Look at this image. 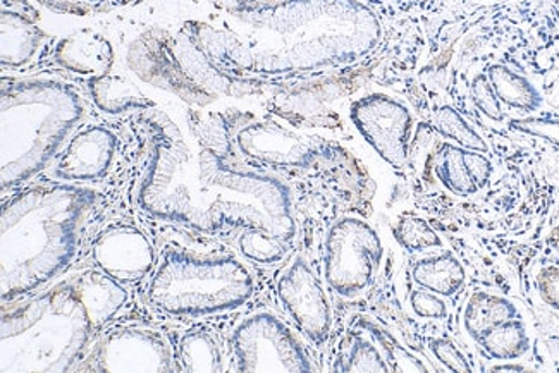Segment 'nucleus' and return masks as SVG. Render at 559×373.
<instances>
[{
  "label": "nucleus",
  "instance_id": "obj_1",
  "mask_svg": "<svg viewBox=\"0 0 559 373\" xmlns=\"http://www.w3.org/2000/svg\"><path fill=\"white\" fill-rule=\"evenodd\" d=\"M134 202L155 219L203 234L241 231L239 252L253 264H280L295 244V205L283 181L181 140L152 145Z\"/></svg>",
  "mask_w": 559,
  "mask_h": 373
},
{
  "label": "nucleus",
  "instance_id": "obj_2",
  "mask_svg": "<svg viewBox=\"0 0 559 373\" xmlns=\"http://www.w3.org/2000/svg\"><path fill=\"white\" fill-rule=\"evenodd\" d=\"M238 37L207 23H188L191 40L219 70L235 74L305 73L357 61L378 45L379 23L352 0H295L245 17Z\"/></svg>",
  "mask_w": 559,
  "mask_h": 373
},
{
  "label": "nucleus",
  "instance_id": "obj_3",
  "mask_svg": "<svg viewBox=\"0 0 559 373\" xmlns=\"http://www.w3.org/2000/svg\"><path fill=\"white\" fill-rule=\"evenodd\" d=\"M128 301L118 280L85 268L2 313V373L76 372Z\"/></svg>",
  "mask_w": 559,
  "mask_h": 373
},
{
  "label": "nucleus",
  "instance_id": "obj_4",
  "mask_svg": "<svg viewBox=\"0 0 559 373\" xmlns=\"http://www.w3.org/2000/svg\"><path fill=\"white\" fill-rule=\"evenodd\" d=\"M97 193L73 184L32 186L2 208V301L14 303L45 288L73 264Z\"/></svg>",
  "mask_w": 559,
  "mask_h": 373
},
{
  "label": "nucleus",
  "instance_id": "obj_5",
  "mask_svg": "<svg viewBox=\"0 0 559 373\" xmlns=\"http://www.w3.org/2000/svg\"><path fill=\"white\" fill-rule=\"evenodd\" d=\"M255 279L235 253L195 240H169L146 285V303L169 318H203L243 306Z\"/></svg>",
  "mask_w": 559,
  "mask_h": 373
},
{
  "label": "nucleus",
  "instance_id": "obj_6",
  "mask_svg": "<svg viewBox=\"0 0 559 373\" xmlns=\"http://www.w3.org/2000/svg\"><path fill=\"white\" fill-rule=\"evenodd\" d=\"M2 188L44 171L85 115L82 95L52 80L2 83Z\"/></svg>",
  "mask_w": 559,
  "mask_h": 373
},
{
  "label": "nucleus",
  "instance_id": "obj_7",
  "mask_svg": "<svg viewBox=\"0 0 559 373\" xmlns=\"http://www.w3.org/2000/svg\"><path fill=\"white\" fill-rule=\"evenodd\" d=\"M128 64L142 82L195 107L209 106L223 94L235 95L238 86L185 32L179 37L166 29L143 33L128 50Z\"/></svg>",
  "mask_w": 559,
  "mask_h": 373
},
{
  "label": "nucleus",
  "instance_id": "obj_8",
  "mask_svg": "<svg viewBox=\"0 0 559 373\" xmlns=\"http://www.w3.org/2000/svg\"><path fill=\"white\" fill-rule=\"evenodd\" d=\"M233 365L243 373L313 372L300 337L271 312L245 316L235 325L229 339Z\"/></svg>",
  "mask_w": 559,
  "mask_h": 373
},
{
  "label": "nucleus",
  "instance_id": "obj_9",
  "mask_svg": "<svg viewBox=\"0 0 559 373\" xmlns=\"http://www.w3.org/2000/svg\"><path fill=\"white\" fill-rule=\"evenodd\" d=\"M384 258L381 236L365 220L343 217L324 243V279L341 298L360 297L378 277Z\"/></svg>",
  "mask_w": 559,
  "mask_h": 373
},
{
  "label": "nucleus",
  "instance_id": "obj_10",
  "mask_svg": "<svg viewBox=\"0 0 559 373\" xmlns=\"http://www.w3.org/2000/svg\"><path fill=\"white\" fill-rule=\"evenodd\" d=\"M160 373L178 370L166 337L142 324H118L102 330L76 372Z\"/></svg>",
  "mask_w": 559,
  "mask_h": 373
},
{
  "label": "nucleus",
  "instance_id": "obj_11",
  "mask_svg": "<svg viewBox=\"0 0 559 373\" xmlns=\"http://www.w3.org/2000/svg\"><path fill=\"white\" fill-rule=\"evenodd\" d=\"M233 146L248 160L283 169H308L331 154L322 140L271 121L239 124L233 134Z\"/></svg>",
  "mask_w": 559,
  "mask_h": 373
},
{
  "label": "nucleus",
  "instance_id": "obj_12",
  "mask_svg": "<svg viewBox=\"0 0 559 373\" xmlns=\"http://www.w3.org/2000/svg\"><path fill=\"white\" fill-rule=\"evenodd\" d=\"M349 119L365 142L394 169L408 166L414 118L402 101L390 95L372 94L349 107Z\"/></svg>",
  "mask_w": 559,
  "mask_h": 373
},
{
  "label": "nucleus",
  "instance_id": "obj_13",
  "mask_svg": "<svg viewBox=\"0 0 559 373\" xmlns=\"http://www.w3.org/2000/svg\"><path fill=\"white\" fill-rule=\"evenodd\" d=\"M277 298L308 341L317 348L328 342L333 329V309L321 279L307 260L296 256L277 279Z\"/></svg>",
  "mask_w": 559,
  "mask_h": 373
},
{
  "label": "nucleus",
  "instance_id": "obj_14",
  "mask_svg": "<svg viewBox=\"0 0 559 373\" xmlns=\"http://www.w3.org/2000/svg\"><path fill=\"white\" fill-rule=\"evenodd\" d=\"M157 256L145 232L130 224L106 229L92 246L95 267L122 286L136 285L151 276Z\"/></svg>",
  "mask_w": 559,
  "mask_h": 373
},
{
  "label": "nucleus",
  "instance_id": "obj_15",
  "mask_svg": "<svg viewBox=\"0 0 559 373\" xmlns=\"http://www.w3.org/2000/svg\"><path fill=\"white\" fill-rule=\"evenodd\" d=\"M118 151V139L104 127L78 131L57 157L53 176L68 183H92L106 178Z\"/></svg>",
  "mask_w": 559,
  "mask_h": 373
},
{
  "label": "nucleus",
  "instance_id": "obj_16",
  "mask_svg": "<svg viewBox=\"0 0 559 373\" xmlns=\"http://www.w3.org/2000/svg\"><path fill=\"white\" fill-rule=\"evenodd\" d=\"M53 56L64 70L83 76H102L114 62L112 45L94 32L74 33L62 38Z\"/></svg>",
  "mask_w": 559,
  "mask_h": 373
},
{
  "label": "nucleus",
  "instance_id": "obj_17",
  "mask_svg": "<svg viewBox=\"0 0 559 373\" xmlns=\"http://www.w3.org/2000/svg\"><path fill=\"white\" fill-rule=\"evenodd\" d=\"M181 372L219 373L226 370V357L219 337L207 327H193L179 339L175 351Z\"/></svg>",
  "mask_w": 559,
  "mask_h": 373
},
{
  "label": "nucleus",
  "instance_id": "obj_18",
  "mask_svg": "<svg viewBox=\"0 0 559 373\" xmlns=\"http://www.w3.org/2000/svg\"><path fill=\"white\" fill-rule=\"evenodd\" d=\"M0 35H2L0 58H2V64L9 65V68H21V65L28 64L35 58V53L38 52L41 40H44V33L33 21L23 14L11 13V11L2 13Z\"/></svg>",
  "mask_w": 559,
  "mask_h": 373
},
{
  "label": "nucleus",
  "instance_id": "obj_19",
  "mask_svg": "<svg viewBox=\"0 0 559 373\" xmlns=\"http://www.w3.org/2000/svg\"><path fill=\"white\" fill-rule=\"evenodd\" d=\"M90 94L95 106L106 115H124L134 109H146L152 101L142 89L119 74H102L90 80Z\"/></svg>",
  "mask_w": 559,
  "mask_h": 373
},
{
  "label": "nucleus",
  "instance_id": "obj_20",
  "mask_svg": "<svg viewBox=\"0 0 559 373\" xmlns=\"http://www.w3.org/2000/svg\"><path fill=\"white\" fill-rule=\"evenodd\" d=\"M516 316H520L519 310L508 298L492 292L475 291L466 301L463 327L474 341H478L489 330Z\"/></svg>",
  "mask_w": 559,
  "mask_h": 373
},
{
  "label": "nucleus",
  "instance_id": "obj_21",
  "mask_svg": "<svg viewBox=\"0 0 559 373\" xmlns=\"http://www.w3.org/2000/svg\"><path fill=\"white\" fill-rule=\"evenodd\" d=\"M415 285L421 289L436 292L439 297H453L463 288L466 280L462 262L451 252L441 255L427 256L418 260L412 270Z\"/></svg>",
  "mask_w": 559,
  "mask_h": 373
},
{
  "label": "nucleus",
  "instance_id": "obj_22",
  "mask_svg": "<svg viewBox=\"0 0 559 373\" xmlns=\"http://www.w3.org/2000/svg\"><path fill=\"white\" fill-rule=\"evenodd\" d=\"M487 77H489L499 101L510 109L520 110V112H535L543 106V97L537 88L528 82L527 77L511 71L507 65H490Z\"/></svg>",
  "mask_w": 559,
  "mask_h": 373
},
{
  "label": "nucleus",
  "instance_id": "obj_23",
  "mask_svg": "<svg viewBox=\"0 0 559 373\" xmlns=\"http://www.w3.org/2000/svg\"><path fill=\"white\" fill-rule=\"evenodd\" d=\"M334 372L388 373L391 372L381 348L365 333H349L341 342Z\"/></svg>",
  "mask_w": 559,
  "mask_h": 373
},
{
  "label": "nucleus",
  "instance_id": "obj_24",
  "mask_svg": "<svg viewBox=\"0 0 559 373\" xmlns=\"http://www.w3.org/2000/svg\"><path fill=\"white\" fill-rule=\"evenodd\" d=\"M466 151L468 148H463L456 143L453 145V143L442 142L438 155L433 158V176L453 195L471 196L480 191L468 169Z\"/></svg>",
  "mask_w": 559,
  "mask_h": 373
},
{
  "label": "nucleus",
  "instance_id": "obj_25",
  "mask_svg": "<svg viewBox=\"0 0 559 373\" xmlns=\"http://www.w3.org/2000/svg\"><path fill=\"white\" fill-rule=\"evenodd\" d=\"M475 342L487 357L499 361L519 360L531 349L527 325L520 316L503 322Z\"/></svg>",
  "mask_w": 559,
  "mask_h": 373
},
{
  "label": "nucleus",
  "instance_id": "obj_26",
  "mask_svg": "<svg viewBox=\"0 0 559 373\" xmlns=\"http://www.w3.org/2000/svg\"><path fill=\"white\" fill-rule=\"evenodd\" d=\"M358 329L372 337L376 345L381 348L391 372H427V366L418 358H415L414 354L408 353L396 341V337L382 329L381 325L369 321V318H361V321H358Z\"/></svg>",
  "mask_w": 559,
  "mask_h": 373
},
{
  "label": "nucleus",
  "instance_id": "obj_27",
  "mask_svg": "<svg viewBox=\"0 0 559 373\" xmlns=\"http://www.w3.org/2000/svg\"><path fill=\"white\" fill-rule=\"evenodd\" d=\"M432 124L442 139L451 140L468 151L483 152V154L489 152V146L486 145L483 136L453 107H441L433 116Z\"/></svg>",
  "mask_w": 559,
  "mask_h": 373
},
{
  "label": "nucleus",
  "instance_id": "obj_28",
  "mask_svg": "<svg viewBox=\"0 0 559 373\" xmlns=\"http://www.w3.org/2000/svg\"><path fill=\"white\" fill-rule=\"evenodd\" d=\"M441 139L433 124L421 122L409 142L408 166L426 181H432L433 158L438 155Z\"/></svg>",
  "mask_w": 559,
  "mask_h": 373
},
{
  "label": "nucleus",
  "instance_id": "obj_29",
  "mask_svg": "<svg viewBox=\"0 0 559 373\" xmlns=\"http://www.w3.org/2000/svg\"><path fill=\"white\" fill-rule=\"evenodd\" d=\"M397 243L409 252H424L429 248H441L442 240L438 232L430 228L429 222L420 219V217H403L394 228Z\"/></svg>",
  "mask_w": 559,
  "mask_h": 373
},
{
  "label": "nucleus",
  "instance_id": "obj_30",
  "mask_svg": "<svg viewBox=\"0 0 559 373\" xmlns=\"http://www.w3.org/2000/svg\"><path fill=\"white\" fill-rule=\"evenodd\" d=\"M471 95L475 107H477L486 118L492 119V121L496 122L503 121V107H501V101H499L495 88L490 85L487 74H477V76L474 77V82H472L471 86Z\"/></svg>",
  "mask_w": 559,
  "mask_h": 373
},
{
  "label": "nucleus",
  "instance_id": "obj_31",
  "mask_svg": "<svg viewBox=\"0 0 559 373\" xmlns=\"http://www.w3.org/2000/svg\"><path fill=\"white\" fill-rule=\"evenodd\" d=\"M429 349L433 358L447 366L448 370H451V372H472L471 363L466 361L465 354L447 337H430Z\"/></svg>",
  "mask_w": 559,
  "mask_h": 373
},
{
  "label": "nucleus",
  "instance_id": "obj_32",
  "mask_svg": "<svg viewBox=\"0 0 559 373\" xmlns=\"http://www.w3.org/2000/svg\"><path fill=\"white\" fill-rule=\"evenodd\" d=\"M409 306L415 315L430 321H444L448 315V304L442 297L427 289H417L409 294Z\"/></svg>",
  "mask_w": 559,
  "mask_h": 373
},
{
  "label": "nucleus",
  "instance_id": "obj_33",
  "mask_svg": "<svg viewBox=\"0 0 559 373\" xmlns=\"http://www.w3.org/2000/svg\"><path fill=\"white\" fill-rule=\"evenodd\" d=\"M511 130L523 134H531L535 139L552 143L559 148V119L552 118H525L510 122Z\"/></svg>",
  "mask_w": 559,
  "mask_h": 373
},
{
  "label": "nucleus",
  "instance_id": "obj_34",
  "mask_svg": "<svg viewBox=\"0 0 559 373\" xmlns=\"http://www.w3.org/2000/svg\"><path fill=\"white\" fill-rule=\"evenodd\" d=\"M537 291L544 303L559 310V267H544L537 274Z\"/></svg>",
  "mask_w": 559,
  "mask_h": 373
},
{
  "label": "nucleus",
  "instance_id": "obj_35",
  "mask_svg": "<svg viewBox=\"0 0 559 373\" xmlns=\"http://www.w3.org/2000/svg\"><path fill=\"white\" fill-rule=\"evenodd\" d=\"M37 2L50 9L53 13L76 14V16L88 13V8L82 0H37Z\"/></svg>",
  "mask_w": 559,
  "mask_h": 373
},
{
  "label": "nucleus",
  "instance_id": "obj_36",
  "mask_svg": "<svg viewBox=\"0 0 559 373\" xmlns=\"http://www.w3.org/2000/svg\"><path fill=\"white\" fill-rule=\"evenodd\" d=\"M525 366L516 365V363H504V365H496L490 372H525Z\"/></svg>",
  "mask_w": 559,
  "mask_h": 373
},
{
  "label": "nucleus",
  "instance_id": "obj_37",
  "mask_svg": "<svg viewBox=\"0 0 559 373\" xmlns=\"http://www.w3.org/2000/svg\"><path fill=\"white\" fill-rule=\"evenodd\" d=\"M547 244H549V246H551L559 255V226H556V228H552L551 231H549V236H547Z\"/></svg>",
  "mask_w": 559,
  "mask_h": 373
},
{
  "label": "nucleus",
  "instance_id": "obj_38",
  "mask_svg": "<svg viewBox=\"0 0 559 373\" xmlns=\"http://www.w3.org/2000/svg\"><path fill=\"white\" fill-rule=\"evenodd\" d=\"M119 4H139L142 0H116Z\"/></svg>",
  "mask_w": 559,
  "mask_h": 373
}]
</instances>
